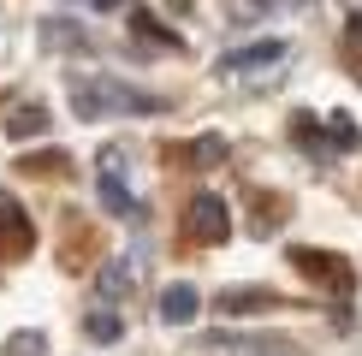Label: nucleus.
Masks as SVG:
<instances>
[{"label":"nucleus","instance_id":"obj_7","mask_svg":"<svg viewBox=\"0 0 362 356\" xmlns=\"http://www.w3.org/2000/svg\"><path fill=\"white\" fill-rule=\"evenodd\" d=\"M131 291H137V267H131V261H101L95 267V297H101V303H125V297Z\"/></svg>","mask_w":362,"mask_h":356},{"label":"nucleus","instance_id":"obj_3","mask_svg":"<svg viewBox=\"0 0 362 356\" xmlns=\"http://www.w3.org/2000/svg\"><path fill=\"white\" fill-rule=\"evenodd\" d=\"M36 249V226L12 196H0V261H24Z\"/></svg>","mask_w":362,"mask_h":356},{"label":"nucleus","instance_id":"obj_13","mask_svg":"<svg viewBox=\"0 0 362 356\" xmlns=\"http://www.w3.org/2000/svg\"><path fill=\"white\" fill-rule=\"evenodd\" d=\"M0 356H48V333H36V326H18V333L0 345Z\"/></svg>","mask_w":362,"mask_h":356},{"label":"nucleus","instance_id":"obj_18","mask_svg":"<svg viewBox=\"0 0 362 356\" xmlns=\"http://www.w3.org/2000/svg\"><path fill=\"white\" fill-rule=\"evenodd\" d=\"M89 6H95V12H113V6H125V0H89Z\"/></svg>","mask_w":362,"mask_h":356},{"label":"nucleus","instance_id":"obj_16","mask_svg":"<svg viewBox=\"0 0 362 356\" xmlns=\"http://www.w3.org/2000/svg\"><path fill=\"white\" fill-rule=\"evenodd\" d=\"M18 167H24L30 178H36V172H42V178H54V172H66V167H71V160H66V155H59V148H48V155H24V160H18Z\"/></svg>","mask_w":362,"mask_h":356},{"label":"nucleus","instance_id":"obj_17","mask_svg":"<svg viewBox=\"0 0 362 356\" xmlns=\"http://www.w3.org/2000/svg\"><path fill=\"white\" fill-rule=\"evenodd\" d=\"M344 42H351V54H362V12L344 18Z\"/></svg>","mask_w":362,"mask_h":356},{"label":"nucleus","instance_id":"obj_4","mask_svg":"<svg viewBox=\"0 0 362 356\" xmlns=\"http://www.w3.org/2000/svg\"><path fill=\"white\" fill-rule=\"evenodd\" d=\"M291 267L303 279H315V285H327V291H351V267L333 249H291Z\"/></svg>","mask_w":362,"mask_h":356},{"label":"nucleus","instance_id":"obj_1","mask_svg":"<svg viewBox=\"0 0 362 356\" xmlns=\"http://www.w3.org/2000/svg\"><path fill=\"white\" fill-rule=\"evenodd\" d=\"M71 113H78V119H107V113H167V95L137 89V83H119V78H107V71H95V78H78V83H71Z\"/></svg>","mask_w":362,"mask_h":356},{"label":"nucleus","instance_id":"obj_6","mask_svg":"<svg viewBox=\"0 0 362 356\" xmlns=\"http://www.w3.org/2000/svg\"><path fill=\"white\" fill-rule=\"evenodd\" d=\"M155 315H160V326H190L196 315H202V291L178 279V285L160 291V309H155Z\"/></svg>","mask_w":362,"mask_h":356},{"label":"nucleus","instance_id":"obj_10","mask_svg":"<svg viewBox=\"0 0 362 356\" xmlns=\"http://www.w3.org/2000/svg\"><path fill=\"white\" fill-rule=\"evenodd\" d=\"M42 48H89V36H83V24H71V18H42Z\"/></svg>","mask_w":362,"mask_h":356},{"label":"nucleus","instance_id":"obj_2","mask_svg":"<svg viewBox=\"0 0 362 356\" xmlns=\"http://www.w3.org/2000/svg\"><path fill=\"white\" fill-rule=\"evenodd\" d=\"M226 232H232V208L220 196H190V214H185L190 244H226Z\"/></svg>","mask_w":362,"mask_h":356},{"label":"nucleus","instance_id":"obj_14","mask_svg":"<svg viewBox=\"0 0 362 356\" xmlns=\"http://www.w3.org/2000/svg\"><path fill=\"white\" fill-rule=\"evenodd\" d=\"M185 160H190V167H226V137H196L190 148H185Z\"/></svg>","mask_w":362,"mask_h":356},{"label":"nucleus","instance_id":"obj_15","mask_svg":"<svg viewBox=\"0 0 362 356\" xmlns=\"http://www.w3.org/2000/svg\"><path fill=\"white\" fill-rule=\"evenodd\" d=\"M101 202H107L113 214H137V202H131V190L119 184V172H113V167H101Z\"/></svg>","mask_w":362,"mask_h":356},{"label":"nucleus","instance_id":"obj_9","mask_svg":"<svg viewBox=\"0 0 362 356\" xmlns=\"http://www.w3.org/2000/svg\"><path fill=\"white\" fill-rule=\"evenodd\" d=\"M54 119H48V107H42V101H18V107L6 113V137H42V131H48Z\"/></svg>","mask_w":362,"mask_h":356},{"label":"nucleus","instance_id":"obj_8","mask_svg":"<svg viewBox=\"0 0 362 356\" xmlns=\"http://www.w3.org/2000/svg\"><path fill=\"white\" fill-rule=\"evenodd\" d=\"M279 59H285V42H250V48L220 54V71H255V66H279Z\"/></svg>","mask_w":362,"mask_h":356},{"label":"nucleus","instance_id":"obj_12","mask_svg":"<svg viewBox=\"0 0 362 356\" xmlns=\"http://www.w3.org/2000/svg\"><path fill=\"white\" fill-rule=\"evenodd\" d=\"M83 333L95 338V345H113V338L125 333V321H119L113 309H89V315H83Z\"/></svg>","mask_w":362,"mask_h":356},{"label":"nucleus","instance_id":"obj_5","mask_svg":"<svg viewBox=\"0 0 362 356\" xmlns=\"http://www.w3.org/2000/svg\"><path fill=\"white\" fill-rule=\"evenodd\" d=\"M214 309L220 315H262V309H291L279 291H267V285H226L214 297Z\"/></svg>","mask_w":362,"mask_h":356},{"label":"nucleus","instance_id":"obj_11","mask_svg":"<svg viewBox=\"0 0 362 356\" xmlns=\"http://www.w3.org/2000/svg\"><path fill=\"white\" fill-rule=\"evenodd\" d=\"M131 30H137L143 42H155V48H178V30H167L148 6H131Z\"/></svg>","mask_w":362,"mask_h":356}]
</instances>
